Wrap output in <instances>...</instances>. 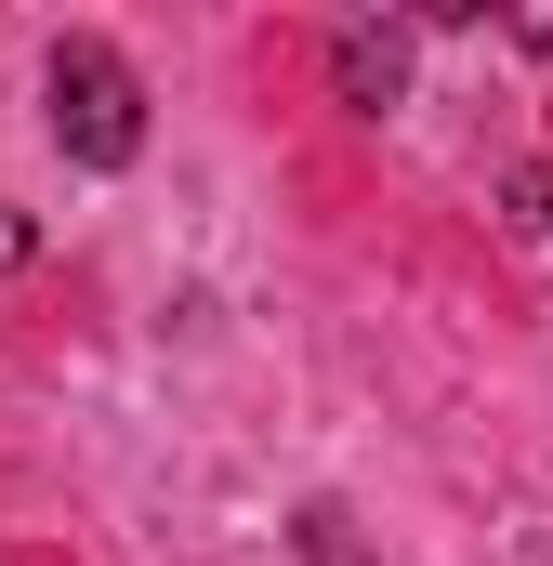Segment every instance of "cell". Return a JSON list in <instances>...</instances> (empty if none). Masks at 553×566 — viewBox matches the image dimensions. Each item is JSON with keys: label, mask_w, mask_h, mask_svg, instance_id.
<instances>
[{"label": "cell", "mask_w": 553, "mask_h": 566, "mask_svg": "<svg viewBox=\"0 0 553 566\" xmlns=\"http://www.w3.org/2000/svg\"><path fill=\"white\" fill-rule=\"evenodd\" d=\"M53 145H66L80 171H133L145 158V80L106 40H66V53H53Z\"/></svg>", "instance_id": "1"}, {"label": "cell", "mask_w": 553, "mask_h": 566, "mask_svg": "<svg viewBox=\"0 0 553 566\" xmlns=\"http://www.w3.org/2000/svg\"><path fill=\"white\" fill-rule=\"evenodd\" d=\"M396 80H409V40L396 27H343V106H396Z\"/></svg>", "instance_id": "2"}, {"label": "cell", "mask_w": 553, "mask_h": 566, "mask_svg": "<svg viewBox=\"0 0 553 566\" xmlns=\"http://www.w3.org/2000/svg\"><path fill=\"white\" fill-rule=\"evenodd\" d=\"M514 40H528V53H553V13H514Z\"/></svg>", "instance_id": "3"}]
</instances>
